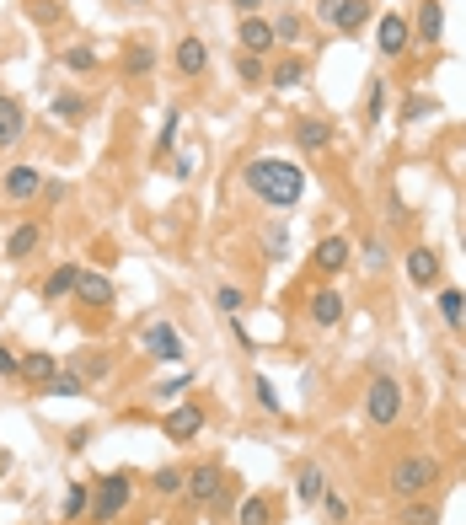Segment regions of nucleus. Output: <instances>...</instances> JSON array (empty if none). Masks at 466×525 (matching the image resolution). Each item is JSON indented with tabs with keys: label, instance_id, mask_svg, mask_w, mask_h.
<instances>
[{
	"label": "nucleus",
	"instance_id": "nucleus-1",
	"mask_svg": "<svg viewBox=\"0 0 466 525\" xmlns=\"http://www.w3.org/2000/svg\"><path fill=\"white\" fill-rule=\"evenodd\" d=\"M247 188L263 199V204H274V209H295L301 199H306V172L295 166V161H284V156H258V161H247Z\"/></svg>",
	"mask_w": 466,
	"mask_h": 525
},
{
	"label": "nucleus",
	"instance_id": "nucleus-2",
	"mask_svg": "<svg viewBox=\"0 0 466 525\" xmlns=\"http://www.w3.org/2000/svg\"><path fill=\"white\" fill-rule=\"evenodd\" d=\"M386 483H392V494L408 504V499H424L435 483H440V461L435 456H424V451H413V456H397L392 461V472H386Z\"/></svg>",
	"mask_w": 466,
	"mask_h": 525
},
{
	"label": "nucleus",
	"instance_id": "nucleus-3",
	"mask_svg": "<svg viewBox=\"0 0 466 525\" xmlns=\"http://www.w3.org/2000/svg\"><path fill=\"white\" fill-rule=\"evenodd\" d=\"M365 419H370V429H392L402 419V381L397 376H376L365 386Z\"/></svg>",
	"mask_w": 466,
	"mask_h": 525
},
{
	"label": "nucleus",
	"instance_id": "nucleus-4",
	"mask_svg": "<svg viewBox=\"0 0 466 525\" xmlns=\"http://www.w3.org/2000/svg\"><path fill=\"white\" fill-rule=\"evenodd\" d=\"M129 499H134V483H129V472H107L102 483H97V499H91V515L107 525L118 521L123 510H129Z\"/></svg>",
	"mask_w": 466,
	"mask_h": 525
},
{
	"label": "nucleus",
	"instance_id": "nucleus-5",
	"mask_svg": "<svg viewBox=\"0 0 466 525\" xmlns=\"http://www.w3.org/2000/svg\"><path fill=\"white\" fill-rule=\"evenodd\" d=\"M140 349H145L156 365H182V354H188V343H182V333H177L172 322H150V327L140 333Z\"/></svg>",
	"mask_w": 466,
	"mask_h": 525
},
{
	"label": "nucleus",
	"instance_id": "nucleus-6",
	"mask_svg": "<svg viewBox=\"0 0 466 525\" xmlns=\"http://www.w3.org/2000/svg\"><path fill=\"white\" fill-rule=\"evenodd\" d=\"M317 21L338 32H360L370 21V0H317Z\"/></svg>",
	"mask_w": 466,
	"mask_h": 525
},
{
	"label": "nucleus",
	"instance_id": "nucleus-7",
	"mask_svg": "<svg viewBox=\"0 0 466 525\" xmlns=\"http://www.w3.org/2000/svg\"><path fill=\"white\" fill-rule=\"evenodd\" d=\"M408 43H413V21H408V16H397V11H386V16L376 21V48H381L386 59H402V54H408Z\"/></svg>",
	"mask_w": 466,
	"mask_h": 525
},
{
	"label": "nucleus",
	"instance_id": "nucleus-8",
	"mask_svg": "<svg viewBox=\"0 0 466 525\" xmlns=\"http://www.w3.org/2000/svg\"><path fill=\"white\" fill-rule=\"evenodd\" d=\"M38 193H43V172H38V166L16 161L11 172H0V199H11V204H27V199H38Z\"/></svg>",
	"mask_w": 466,
	"mask_h": 525
},
{
	"label": "nucleus",
	"instance_id": "nucleus-9",
	"mask_svg": "<svg viewBox=\"0 0 466 525\" xmlns=\"http://www.w3.org/2000/svg\"><path fill=\"white\" fill-rule=\"evenodd\" d=\"M38 247H43V220H21L5 236V263H32Z\"/></svg>",
	"mask_w": 466,
	"mask_h": 525
},
{
	"label": "nucleus",
	"instance_id": "nucleus-10",
	"mask_svg": "<svg viewBox=\"0 0 466 525\" xmlns=\"http://www.w3.org/2000/svg\"><path fill=\"white\" fill-rule=\"evenodd\" d=\"M311 263H317L322 274H343V268L354 263V241H349V236H322V241L311 247Z\"/></svg>",
	"mask_w": 466,
	"mask_h": 525
},
{
	"label": "nucleus",
	"instance_id": "nucleus-11",
	"mask_svg": "<svg viewBox=\"0 0 466 525\" xmlns=\"http://www.w3.org/2000/svg\"><path fill=\"white\" fill-rule=\"evenodd\" d=\"M161 435H166V440H199V435H204V408L177 402V408L161 419Z\"/></svg>",
	"mask_w": 466,
	"mask_h": 525
},
{
	"label": "nucleus",
	"instance_id": "nucleus-12",
	"mask_svg": "<svg viewBox=\"0 0 466 525\" xmlns=\"http://www.w3.org/2000/svg\"><path fill=\"white\" fill-rule=\"evenodd\" d=\"M220 488H225V472H220L215 461H199V467L188 472V488H182V494H188L193 504H215V499H220Z\"/></svg>",
	"mask_w": 466,
	"mask_h": 525
},
{
	"label": "nucleus",
	"instance_id": "nucleus-13",
	"mask_svg": "<svg viewBox=\"0 0 466 525\" xmlns=\"http://www.w3.org/2000/svg\"><path fill=\"white\" fill-rule=\"evenodd\" d=\"M172 64H177V75L199 80V75L209 70V43H204V38H177V48H172Z\"/></svg>",
	"mask_w": 466,
	"mask_h": 525
},
{
	"label": "nucleus",
	"instance_id": "nucleus-14",
	"mask_svg": "<svg viewBox=\"0 0 466 525\" xmlns=\"http://www.w3.org/2000/svg\"><path fill=\"white\" fill-rule=\"evenodd\" d=\"M236 43H241V54H268L274 48V21H263V16H241L236 21Z\"/></svg>",
	"mask_w": 466,
	"mask_h": 525
},
{
	"label": "nucleus",
	"instance_id": "nucleus-15",
	"mask_svg": "<svg viewBox=\"0 0 466 525\" xmlns=\"http://www.w3.org/2000/svg\"><path fill=\"white\" fill-rule=\"evenodd\" d=\"M75 301H80V306H113V301H118V290H113V279H107V274L80 268V279H75Z\"/></svg>",
	"mask_w": 466,
	"mask_h": 525
},
{
	"label": "nucleus",
	"instance_id": "nucleus-16",
	"mask_svg": "<svg viewBox=\"0 0 466 525\" xmlns=\"http://www.w3.org/2000/svg\"><path fill=\"white\" fill-rule=\"evenodd\" d=\"M408 279H413L419 290L440 284V252H435V247H413V252H408Z\"/></svg>",
	"mask_w": 466,
	"mask_h": 525
},
{
	"label": "nucleus",
	"instance_id": "nucleus-17",
	"mask_svg": "<svg viewBox=\"0 0 466 525\" xmlns=\"http://www.w3.org/2000/svg\"><path fill=\"white\" fill-rule=\"evenodd\" d=\"M306 317H311L317 327H338V322H343V295H338V290H317V295L306 301Z\"/></svg>",
	"mask_w": 466,
	"mask_h": 525
},
{
	"label": "nucleus",
	"instance_id": "nucleus-18",
	"mask_svg": "<svg viewBox=\"0 0 466 525\" xmlns=\"http://www.w3.org/2000/svg\"><path fill=\"white\" fill-rule=\"evenodd\" d=\"M413 32L435 48V43L445 38V5H440V0H419V21H413Z\"/></svg>",
	"mask_w": 466,
	"mask_h": 525
},
{
	"label": "nucleus",
	"instance_id": "nucleus-19",
	"mask_svg": "<svg viewBox=\"0 0 466 525\" xmlns=\"http://www.w3.org/2000/svg\"><path fill=\"white\" fill-rule=\"evenodd\" d=\"M21 134H27V113H21V102L0 91V150H5V145H16Z\"/></svg>",
	"mask_w": 466,
	"mask_h": 525
},
{
	"label": "nucleus",
	"instance_id": "nucleus-20",
	"mask_svg": "<svg viewBox=\"0 0 466 525\" xmlns=\"http://www.w3.org/2000/svg\"><path fill=\"white\" fill-rule=\"evenodd\" d=\"M295 145H301V150H327V145H333V123H322V118H295Z\"/></svg>",
	"mask_w": 466,
	"mask_h": 525
},
{
	"label": "nucleus",
	"instance_id": "nucleus-21",
	"mask_svg": "<svg viewBox=\"0 0 466 525\" xmlns=\"http://www.w3.org/2000/svg\"><path fill=\"white\" fill-rule=\"evenodd\" d=\"M295 494H301V504H322V494H327V472H322L317 461H306V467L295 472Z\"/></svg>",
	"mask_w": 466,
	"mask_h": 525
},
{
	"label": "nucleus",
	"instance_id": "nucleus-22",
	"mask_svg": "<svg viewBox=\"0 0 466 525\" xmlns=\"http://www.w3.org/2000/svg\"><path fill=\"white\" fill-rule=\"evenodd\" d=\"M75 279H80V263H59V268L43 279V301H64V295H75Z\"/></svg>",
	"mask_w": 466,
	"mask_h": 525
},
{
	"label": "nucleus",
	"instance_id": "nucleus-23",
	"mask_svg": "<svg viewBox=\"0 0 466 525\" xmlns=\"http://www.w3.org/2000/svg\"><path fill=\"white\" fill-rule=\"evenodd\" d=\"M301 80H306V59H301V54H290V59H279V70L268 75V86H274V91H295Z\"/></svg>",
	"mask_w": 466,
	"mask_h": 525
},
{
	"label": "nucleus",
	"instance_id": "nucleus-24",
	"mask_svg": "<svg viewBox=\"0 0 466 525\" xmlns=\"http://www.w3.org/2000/svg\"><path fill=\"white\" fill-rule=\"evenodd\" d=\"M54 376H59V360H54V354H27V360H21V381L48 386Z\"/></svg>",
	"mask_w": 466,
	"mask_h": 525
},
{
	"label": "nucleus",
	"instance_id": "nucleus-25",
	"mask_svg": "<svg viewBox=\"0 0 466 525\" xmlns=\"http://www.w3.org/2000/svg\"><path fill=\"white\" fill-rule=\"evenodd\" d=\"M435 306H440V322H445V327H456V333L466 327V295L462 290H440Z\"/></svg>",
	"mask_w": 466,
	"mask_h": 525
},
{
	"label": "nucleus",
	"instance_id": "nucleus-26",
	"mask_svg": "<svg viewBox=\"0 0 466 525\" xmlns=\"http://www.w3.org/2000/svg\"><path fill=\"white\" fill-rule=\"evenodd\" d=\"M236 525H274V504L263 494H247L241 510H236Z\"/></svg>",
	"mask_w": 466,
	"mask_h": 525
},
{
	"label": "nucleus",
	"instance_id": "nucleus-27",
	"mask_svg": "<svg viewBox=\"0 0 466 525\" xmlns=\"http://www.w3.org/2000/svg\"><path fill=\"white\" fill-rule=\"evenodd\" d=\"M43 392H48V397H80V392H86V376H80V370H59Z\"/></svg>",
	"mask_w": 466,
	"mask_h": 525
},
{
	"label": "nucleus",
	"instance_id": "nucleus-28",
	"mask_svg": "<svg viewBox=\"0 0 466 525\" xmlns=\"http://www.w3.org/2000/svg\"><path fill=\"white\" fill-rule=\"evenodd\" d=\"M123 70H129V75H150V70H156V48H150V43H134V48L123 54Z\"/></svg>",
	"mask_w": 466,
	"mask_h": 525
},
{
	"label": "nucleus",
	"instance_id": "nucleus-29",
	"mask_svg": "<svg viewBox=\"0 0 466 525\" xmlns=\"http://www.w3.org/2000/svg\"><path fill=\"white\" fill-rule=\"evenodd\" d=\"M150 488L156 494H182L188 488V472L182 467H161V472H150Z\"/></svg>",
	"mask_w": 466,
	"mask_h": 525
},
{
	"label": "nucleus",
	"instance_id": "nucleus-30",
	"mask_svg": "<svg viewBox=\"0 0 466 525\" xmlns=\"http://www.w3.org/2000/svg\"><path fill=\"white\" fill-rule=\"evenodd\" d=\"M236 80H241V86H263V80H268L263 59H258V54H241V59H236Z\"/></svg>",
	"mask_w": 466,
	"mask_h": 525
},
{
	"label": "nucleus",
	"instance_id": "nucleus-31",
	"mask_svg": "<svg viewBox=\"0 0 466 525\" xmlns=\"http://www.w3.org/2000/svg\"><path fill=\"white\" fill-rule=\"evenodd\" d=\"M440 113V102L435 97H424V91H413L408 97V107H402V123H419V118H435Z\"/></svg>",
	"mask_w": 466,
	"mask_h": 525
},
{
	"label": "nucleus",
	"instance_id": "nucleus-32",
	"mask_svg": "<svg viewBox=\"0 0 466 525\" xmlns=\"http://www.w3.org/2000/svg\"><path fill=\"white\" fill-rule=\"evenodd\" d=\"M381 113H386V80H370V97H365V123L376 129V123H381Z\"/></svg>",
	"mask_w": 466,
	"mask_h": 525
},
{
	"label": "nucleus",
	"instance_id": "nucleus-33",
	"mask_svg": "<svg viewBox=\"0 0 466 525\" xmlns=\"http://www.w3.org/2000/svg\"><path fill=\"white\" fill-rule=\"evenodd\" d=\"M360 268H365V274H381V268H386V247H381V236H370V241L360 247Z\"/></svg>",
	"mask_w": 466,
	"mask_h": 525
},
{
	"label": "nucleus",
	"instance_id": "nucleus-34",
	"mask_svg": "<svg viewBox=\"0 0 466 525\" xmlns=\"http://www.w3.org/2000/svg\"><path fill=\"white\" fill-rule=\"evenodd\" d=\"M402 525H440V510H435V504H424V499H408Z\"/></svg>",
	"mask_w": 466,
	"mask_h": 525
},
{
	"label": "nucleus",
	"instance_id": "nucleus-35",
	"mask_svg": "<svg viewBox=\"0 0 466 525\" xmlns=\"http://www.w3.org/2000/svg\"><path fill=\"white\" fill-rule=\"evenodd\" d=\"M215 306H220L225 317H241V306H247V295H241L236 284H220V290H215Z\"/></svg>",
	"mask_w": 466,
	"mask_h": 525
},
{
	"label": "nucleus",
	"instance_id": "nucleus-36",
	"mask_svg": "<svg viewBox=\"0 0 466 525\" xmlns=\"http://www.w3.org/2000/svg\"><path fill=\"white\" fill-rule=\"evenodd\" d=\"M64 64L80 75V70H97V48H86V43H75V48H64Z\"/></svg>",
	"mask_w": 466,
	"mask_h": 525
},
{
	"label": "nucleus",
	"instance_id": "nucleus-37",
	"mask_svg": "<svg viewBox=\"0 0 466 525\" xmlns=\"http://www.w3.org/2000/svg\"><path fill=\"white\" fill-rule=\"evenodd\" d=\"M177 129H182V113L172 107V113H166V123H161V140H156V156H166V150L177 145Z\"/></svg>",
	"mask_w": 466,
	"mask_h": 525
},
{
	"label": "nucleus",
	"instance_id": "nucleus-38",
	"mask_svg": "<svg viewBox=\"0 0 466 525\" xmlns=\"http://www.w3.org/2000/svg\"><path fill=\"white\" fill-rule=\"evenodd\" d=\"M86 504H91V494H86V483H70V488H64V521H75V515H80Z\"/></svg>",
	"mask_w": 466,
	"mask_h": 525
},
{
	"label": "nucleus",
	"instance_id": "nucleus-39",
	"mask_svg": "<svg viewBox=\"0 0 466 525\" xmlns=\"http://www.w3.org/2000/svg\"><path fill=\"white\" fill-rule=\"evenodd\" d=\"M252 392H258V402H263L268 413H284V402H279V392H274V381H268V376H258V381H252Z\"/></svg>",
	"mask_w": 466,
	"mask_h": 525
},
{
	"label": "nucleus",
	"instance_id": "nucleus-40",
	"mask_svg": "<svg viewBox=\"0 0 466 525\" xmlns=\"http://www.w3.org/2000/svg\"><path fill=\"white\" fill-rule=\"evenodd\" d=\"M322 510H327V521H333V525L349 521V499H343V494H333V488L322 494Z\"/></svg>",
	"mask_w": 466,
	"mask_h": 525
},
{
	"label": "nucleus",
	"instance_id": "nucleus-41",
	"mask_svg": "<svg viewBox=\"0 0 466 525\" xmlns=\"http://www.w3.org/2000/svg\"><path fill=\"white\" fill-rule=\"evenodd\" d=\"M295 38H301V16H290V11H284V16L274 21V43H295Z\"/></svg>",
	"mask_w": 466,
	"mask_h": 525
},
{
	"label": "nucleus",
	"instance_id": "nucleus-42",
	"mask_svg": "<svg viewBox=\"0 0 466 525\" xmlns=\"http://www.w3.org/2000/svg\"><path fill=\"white\" fill-rule=\"evenodd\" d=\"M54 113H59V118H86V102H80L75 91H64V97H54Z\"/></svg>",
	"mask_w": 466,
	"mask_h": 525
},
{
	"label": "nucleus",
	"instance_id": "nucleus-43",
	"mask_svg": "<svg viewBox=\"0 0 466 525\" xmlns=\"http://www.w3.org/2000/svg\"><path fill=\"white\" fill-rule=\"evenodd\" d=\"M70 370H80V376H86V381H97V376H107V360H102V354H91V360H86V354H80V360H75V365H70Z\"/></svg>",
	"mask_w": 466,
	"mask_h": 525
},
{
	"label": "nucleus",
	"instance_id": "nucleus-44",
	"mask_svg": "<svg viewBox=\"0 0 466 525\" xmlns=\"http://www.w3.org/2000/svg\"><path fill=\"white\" fill-rule=\"evenodd\" d=\"M182 386H188V370H177V376H166V381H156V386H150V392H156V397H166V402H172V397H177V392H182Z\"/></svg>",
	"mask_w": 466,
	"mask_h": 525
},
{
	"label": "nucleus",
	"instance_id": "nucleus-45",
	"mask_svg": "<svg viewBox=\"0 0 466 525\" xmlns=\"http://www.w3.org/2000/svg\"><path fill=\"white\" fill-rule=\"evenodd\" d=\"M0 376H21V354L0 343Z\"/></svg>",
	"mask_w": 466,
	"mask_h": 525
},
{
	"label": "nucleus",
	"instance_id": "nucleus-46",
	"mask_svg": "<svg viewBox=\"0 0 466 525\" xmlns=\"http://www.w3.org/2000/svg\"><path fill=\"white\" fill-rule=\"evenodd\" d=\"M268 258H284V225L268 231Z\"/></svg>",
	"mask_w": 466,
	"mask_h": 525
},
{
	"label": "nucleus",
	"instance_id": "nucleus-47",
	"mask_svg": "<svg viewBox=\"0 0 466 525\" xmlns=\"http://www.w3.org/2000/svg\"><path fill=\"white\" fill-rule=\"evenodd\" d=\"M32 11H38L43 21H59V5H54V0H32Z\"/></svg>",
	"mask_w": 466,
	"mask_h": 525
},
{
	"label": "nucleus",
	"instance_id": "nucleus-48",
	"mask_svg": "<svg viewBox=\"0 0 466 525\" xmlns=\"http://www.w3.org/2000/svg\"><path fill=\"white\" fill-rule=\"evenodd\" d=\"M231 5H236L241 16H258V5H263V0H231Z\"/></svg>",
	"mask_w": 466,
	"mask_h": 525
},
{
	"label": "nucleus",
	"instance_id": "nucleus-49",
	"mask_svg": "<svg viewBox=\"0 0 466 525\" xmlns=\"http://www.w3.org/2000/svg\"><path fill=\"white\" fill-rule=\"evenodd\" d=\"M462 252H466V231H462Z\"/></svg>",
	"mask_w": 466,
	"mask_h": 525
},
{
	"label": "nucleus",
	"instance_id": "nucleus-50",
	"mask_svg": "<svg viewBox=\"0 0 466 525\" xmlns=\"http://www.w3.org/2000/svg\"><path fill=\"white\" fill-rule=\"evenodd\" d=\"M129 5H140V0H129Z\"/></svg>",
	"mask_w": 466,
	"mask_h": 525
}]
</instances>
